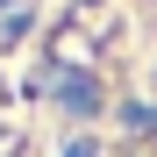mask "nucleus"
<instances>
[{"mask_svg":"<svg viewBox=\"0 0 157 157\" xmlns=\"http://www.w3.org/2000/svg\"><path fill=\"white\" fill-rule=\"evenodd\" d=\"M64 107L93 114V107H100V86H93V78H64Z\"/></svg>","mask_w":157,"mask_h":157,"instance_id":"obj_1","label":"nucleus"},{"mask_svg":"<svg viewBox=\"0 0 157 157\" xmlns=\"http://www.w3.org/2000/svg\"><path fill=\"white\" fill-rule=\"evenodd\" d=\"M64 157H100V150H93V143H71V150H64Z\"/></svg>","mask_w":157,"mask_h":157,"instance_id":"obj_2","label":"nucleus"},{"mask_svg":"<svg viewBox=\"0 0 157 157\" xmlns=\"http://www.w3.org/2000/svg\"><path fill=\"white\" fill-rule=\"evenodd\" d=\"M21 7H29V0H0V14H21Z\"/></svg>","mask_w":157,"mask_h":157,"instance_id":"obj_3","label":"nucleus"}]
</instances>
